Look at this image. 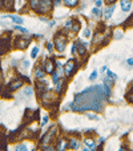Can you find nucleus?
Listing matches in <instances>:
<instances>
[{
  "mask_svg": "<svg viewBox=\"0 0 133 151\" xmlns=\"http://www.w3.org/2000/svg\"><path fill=\"white\" fill-rule=\"evenodd\" d=\"M4 6H6V8L12 9V7H14V0H4Z\"/></svg>",
  "mask_w": 133,
  "mask_h": 151,
  "instance_id": "21",
  "label": "nucleus"
},
{
  "mask_svg": "<svg viewBox=\"0 0 133 151\" xmlns=\"http://www.w3.org/2000/svg\"><path fill=\"white\" fill-rule=\"evenodd\" d=\"M96 79H97V71H93L91 75H89V80L93 82V80H96Z\"/></svg>",
  "mask_w": 133,
  "mask_h": 151,
  "instance_id": "27",
  "label": "nucleus"
},
{
  "mask_svg": "<svg viewBox=\"0 0 133 151\" xmlns=\"http://www.w3.org/2000/svg\"><path fill=\"white\" fill-rule=\"evenodd\" d=\"M107 70H108V68H107V67H105V66H104V67H101V72H105V71H107Z\"/></svg>",
  "mask_w": 133,
  "mask_h": 151,
  "instance_id": "39",
  "label": "nucleus"
},
{
  "mask_svg": "<svg viewBox=\"0 0 133 151\" xmlns=\"http://www.w3.org/2000/svg\"><path fill=\"white\" fill-rule=\"evenodd\" d=\"M115 12V4H110V6H108L107 8H105V11L102 12V16H104L105 20H109L110 17H112V15H113Z\"/></svg>",
  "mask_w": 133,
  "mask_h": 151,
  "instance_id": "8",
  "label": "nucleus"
},
{
  "mask_svg": "<svg viewBox=\"0 0 133 151\" xmlns=\"http://www.w3.org/2000/svg\"><path fill=\"white\" fill-rule=\"evenodd\" d=\"M39 4H40V0H29V6L33 11H37L39 9Z\"/></svg>",
  "mask_w": 133,
  "mask_h": 151,
  "instance_id": "18",
  "label": "nucleus"
},
{
  "mask_svg": "<svg viewBox=\"0 0 133 151\" xmlns=\"http://www.w3.org/2000/svg\"><path fill=\"white\" fill-rule=\"evenodd\" d=\"M84 145L88 150H95V148H96V142H95V139H92V138H85Z\"/></svg>",
  "mask_w": 133,
  "mask_h": 151,
  "instance_id": "10",
  "label": "nucleus"
},
{
  "mask_svg": "<svg viewBox=\"0 0 133 151\" xmlns=\"http://www.w3.org/2000/svg\"><path fill=\"white\" fill-rule=\"evenodd\" d=\"M87 116H88V119H96V120H99V119H100V118L97 116L96 114H89V112L87 114Z\"/></svg>",
  "mask_w": 133,
  "mask_h": 151,
  "instance_id": "29",
  "label": "nucleus"
},
{
  "mask_svg": "<svg viewBox=\"0 0 133 151\" xmlns=\"http://www.w3.org/2000/svg\"><path fill=\"white\" fill-rule=\"evenodd\" d=\"M76 62L75 60H69V62H67V64H65L64 67V74L65 76H71L72 74L75 72V70H76Z\"/></svg>",
  "mask_w": 133,
  "mask_h": 151,
  "instance_id": "5",
  "label": "nucleus"
},
{
  "mask_svg": "<svg viewBox=\"0 0 133 151\" xmlns=\"http://www.w3.org/2000/svg\"><path fill=\"white\" fill-rule=\"evenodd\" d=\"M71 54H72V55H76V54H77V44H76V43H73V46H72Z\"/></svg>",
  "mask_w": 133,
  "mask_h": 151,
  "instance_id": "28",
  "label": "nucleus"
},
{
  "mask_svg": "<svg viewBox=\"0 0 133 151\" xmlns=\"http://www.w3.org/2000/svg\"><path fill=\"white\" fill-rule=\"evenodd\" d=\"M115 1H116V0H105V3H107L108 6H110V4H113Z\"/></svg>",
  "mask_w": 133,
  "mask_h": 151,
  "instance_id": "38",
  "label": "nucleus"
},
{
  "mask_svg": "<svg viewBox=\"0 0 133 151\" xmlns=\"http://www.w3.org/2000/svg\"><path fill=\"white\" fill-rule=\"evenodd\" d=\"M128 100H129L130 103H133V92H130V94L128 95Z\"/></svg>",
  "mask_w": 133,
  "mask_h": 151,
  "instance_id": "36",
  "label": "nucleus"
},
{
  "mask_svg": "<svg viewBox=\"0 0 133 151\" xmlns=\"http://www.w3.org/2000/svg\"><path fill=\"white\" fill-rule=\"evenodd\" d=\"M64 1V4L67 7H69V8H73V7L77 6V3H79V0H63Z\"/></svg>",
  "mask_w": 133,
  "mask_h": 151,
  "instance_id": "17",
  "label": "nucleus"
},
{
  "mask_svg": "<svg viewBox=\"0 0 133 151\" xmlns=\"http://www.w3.org/2000/svg\"><path fill=\"white\" fill-rule=\"evenodd\" d=\"M3 17L12 20V22H14V23H16V24H21V23H23V19H21L20 16H16V15H4Z\"/></svg>",
  "mask_w": 133,
  "mask_h": 151,
  "instance_id": "12",
  "label": "nucleus"
},
{
  "mask_svg": "<svg viewBox=\"0 0 133 151\" xmlns=\"http://www.w3.org/2000/svg\"><path fill=\"white\" fill-rule=\"evenodd\" d=\"M51 9H52V0H40L37 12H40V14H47V12H49Z\"/></svg>",
  "mask_w": 133,
  "mask_h": 151,
  "instance_id": "3",
  "label": "nucleus"
},
{
  "mask_svg": "<svg viewBox=\"0 0 133 151\" xmlns=\"http://www.w3.org/2000/svg\"><path fill=\"white\" fill-rule=\"evenodd\" d=\"M107 76H108V78H110V79H113L115 82L117 80L116 74H115V72H112V71H109V70H107Z\"/></svg>",
  "mask_w": 133,
  "mask_h": 151,
  "instance_id": "22",
  "label": "nucleus"
},
{
  "mask_svg": "<svg viewBox=\"0 0 133 151\" xmlns=\"http://www.w3.org/2000/svg\"><path fill=\"white\" fill-rule=\"evenodd\" d=\"M101 99H104V98L100 92V86H96V87L87 88L83 92L77 94L71 107L76 111H88V110L100 111L102 109Z\"/></svg>",
  "mask_w": 133,
  "mask_h": 151,
  "instance_id": "1",
  "label": "nucleus"
},
{
  "mask_svg": "<svg viewBox=\"0 0 133 151\" xmlns=\"http://www.w3.org/2000/svg\"><path fill=\"white\" fill-rule=\"evenodd\" d=\"M44 68H39V67H37L36 70H35V75H36V78L37 79H43V78H44Z\"/></svg>",
  "mask_w": 133,
  "mask_h": 151,
  "instance_id": "19",
  "label": "nucleus"
},
{
  "mask_svg": "<svg viewBox=\"0 0 133 151\" xmlns=\"http://www.w3.org/2000/svg\"><path fill=\"white\" fill-rule=\"evenodd\" d=\"M43 68H44V71H46L47 74H53V71H55V63H53V60L47 59L46 62H44V64H43Z\"/></svg>",
  "mask_w": 133,
  "mask_h": 151,
  "instance_id": "7",
  "label": "nucleus"
},
{
  "mask_svg": "<svg viewBox=\"0 0 133 151\" xmlns=\"http://www.w3.org/2000/svg\"><path fill=\"white\" fill-rule=\"evenodd\" d=\"M16 148H17V150L24 151V150H27V146H26V145H17V146H16Z\"/></svg>",
  "mask_w": 133,
  "mask_h": 151,
  "instance_id": "32",
  "label": "nucleus"
},
{
  "mask_svg": "<svg viewBox=\"0 0 133 151\" xmlns=\"http://www.w3.org/2000/svg\"><path fill=\"white\" fill-rule=\"evenodd\" d=\"M27 1H29V0H27Z\"/></svg>",
  "mask_w": 133,
  "mask_h": 151,
  "instance_id": "43",
  "label": "nucleus"
},
{
  "mask_svg": "<svg viewBox=\"0 0 133 151\" xmlns=\"http://www.w3.org/2000/svg\"><path fill=\"white\" fill-rule=\"evenodd\" d=\"M55 47L59 52H63L67 47V37L64 35H56L55 37Z\"/></svg>",
  "mask_w": 133,
  "mask_h": 151,
  "instance_id": "2",
  "label": "nucleus"
},
{
  "mask_svg": "<svg viewBox=\"0 0 133 151\" xmlns=\"http://www.w3.org/2000/svg\"><path fill=\"white\" fill-rule=\"evenodd\" d=\"M55 99H56L55 94H53V92H51L49 90H47L46 92H43V94H41V100H43V103H44L46 106H49Z\"/></svg>",
  "mask_w": 133,
  "mask_h": 151,
  "instance_id": "4",
  "label": "nucleus"
},
{
  "mask_svg": "<svg viewBox=\"0 0 133 151\" xmlns=\"http://www.w3.org/2000/svg\"><path fill=\"white\" fill-rule=\"evenodd\" d=\"M84 36L85 37H91V29H89V28H85L84 29Z\"/></svg>",
  "mask_w": 133,
  "mask_h": 151,
  "instance_id": "31",
  "label": "nucleus"
},
{
  "mask_svg": "<svg viewBox=\"0 0 133 151\" xmlns=\"http://www.w3.org/2000/svg\"><path fill=\"white\" fill-rule=\"evenodd\" d=\"M3 1H4V0H0V8H1V4H3Z\"/></svg>",
  "mask_w": 133,
  "mask_h": 151,
  "instance_id": "40",
  "label": "nucleus"
},
{
  "mask_svg": "<svg viewBox=\"0 0 133 151\" xmlns=\"http://www.w3.org/2000/svg\"><path fill=\"white\" fill-rule=\"evenodd\" d=\"M55 84H56V91H57V92H60V91H61V88H63V80L60 79L59 82H57V83H55Z\"/></svg>",
  "mask_w": 133,
  "mask_h": 151,
  "instance_id": "24",
  "label": "nucleus"
},
{
  "mask_svg": "<svg viewBox=\"0 0 133 151\" xmlns=\"http://www.w3.org/2000/svg\"><path fill=\"white\" fill-rule=\"evenodd\" d=\"M37 54H39V47H33V50H32V52H31V58L32 59L37 58Z\"/></svg>",
  "mask_w": 133,
  "mask_h": 151,
  "instance_id": "23",
  "label": "nucleus"
},
{
  "mask_svg": "<svg viewBox=\"0 0 133 151\" xmlns=\"http://www.w3.org/2000/svg\"><path fill=\"white\" fill-rule=\"evenodd\" d=\"M55 132H56V128H52V130H49V131L48 132H47V134L46 135H44V138H43V140H41V147H48V146H47V145H48V143L49 142H51V139H52V138H53V135H55Z\"/></svg>",
  "mask_w": 133,
  "mask_h": 151,
  "instance_id": "6",
  "label": "nucleus"
},
{
  "mask_svg": "<svg viewBox=\"0 0 133 151\" xmlns=\"http://www.w3.org/2000/svg\"><path fill=\"white\" fill-rule=\"evenodd\" d=\"M52 48H53V44H52V43H47V50H48L49 52L52 51Z\"/></svg>",
  "mask_w": 133,
  "mask_h": 151,
  "instance_id": "33",
  "label": "nucleus"
},
{
  "mask_svg": "<svg viewBox=\"0 0 133 151\" xmlns=\"http://www.w3.org/2000/svg\"><path fill=\"white\" fill-rule=\"evenodd\" d=\"M77 44V48H79V51H77V54L80 55V56H83V55H85V43L84 42H76Z\"/></svg>",
  "mask_w": 133,
  "mask_h": 151,
  "instance_id": "15",
  "label": "nucleus"
},
{
  "mask_svg": "<svg viewBox=\"0 0 133 151\" xmlns=\"http://www.w3.org/2000/svg\"><path fill=\"white\" fill-rule=\"evenodd\" d=\"M68 147V143L65 142V139H59L56 145V150H64V148Z\"/></svg>",
  "mask_w": 133,
  "mask_h": 151,
  "instance_id": "16",
  "label": "nucleus"
},
{
  "mask_svg": "<svg viewBox=\"0 0 133 151\" xmlns=\"http://www.w3.org/2000/svg\"><path fill=\"white\" fill-rule=\"evenodd\" d=\"M68 147L72 148V150H77L80 147V142L76 139V138H71L68 142Z\"/></svg>",
  "mask_w": 133,
  "mask_h": 151,
  "instance_id": "13",
  "label": "nucleus"
},
{
  "mask_svg": "<svg viewBox=\"0 0 133 151\" xmlns=\"http://www.w3.org/2000/svg\"><path fill=\"white\" fill-rule=\"evenodd\" d=\"M92 15H95L96 17H100V16H102V12L99 7H95V8L92 9Z\"/></svg>",
  "mask_w": 133,
  "mask_h": 151,
  "instance_id": "20",
  "label": "nucleus"
},
{
  "mask_svg": "<svg viewBox=\"0 0 133 151\" xmlns=\"http://www.w3.org/2000/svg\"><path fill=\"white\" fill-rule=\"evenodd\" d=\"M21 86H23V82H21V80H19V79L14 80L12 83H9V91H15V90L20 88Z\"/></svg>",
  "mask_w": 133,
  "mask_h": 151,
  "instance_id": "11",
  "label": "nucleus"
},
{
  "mask_svg": "<svg viewBox=\"0 0 133 151\" xmlns=\"http://www.w3.org/2000/svg\"><path fill=\"white\" fill-rule=\"evenodd\" d=\"M60 3V0H56V4H59Z\"/></svg>",
  "mask_w": 133,
  "mask_h": 151,
  "instance_id": "42",
  "label": "nucleus"
},
{
  "mask_svg": "<svg viewBox=\"0 0 133 151\" xmlns=\"http://www.w3.org/2000/svg\"><path fill=\"white\" fill-rule=\"evenodd\" d=\"M0 86H1V75H0Z\"/></svg>",
  "mask_w": 133,
  "mask_h": 151,
  "instance_id": "41",
  "label": "nucleus"
},
{
  "mask_svg": "<svg viewBox=\"0 0 133 151\" xmlns=\"http://www.w3.org/2000/svg\"><path fill=\"white\" fill-rule=\"evenodd\" d=\"M16 46L19 47V48H26L27 46H28V43H29V40L28 39H21V37H19V39L16 40Z\"/></svg>",
  "mask_w": 133,
  "mask_h": 151,
  "instance_id": "14",
  "label": "nucleus"
},
{
  "mask_svg": "<svg viewBox=\"0 0 133 151\" xmlns=\"http://www.w3.org/2000/svg\"><path fill=\"white\" fill-rule=\"evenodd\" d=\"M116 32H117V34L115 35V37H116V39H120V37L122 36V32L121 31H116Z\"/></svg>",
  "mask_w": 133,
  "mask_h": 151,
  "instance_id": "34",
  "label": "nucleus"
},
{
  "mask_svg": "<svg viewBox=\"0 0 133 151\" xmlns=\"http://www.w3.org/2000/svg\"><path fill=\"white\" fill-rule=\"evenodd\" d=\"M48 115H44V116H43V119H41V123H40V126H46L47 123H48Z\"/></svg>",
  "mask_w": 133,
  "mask_h": 151,
  "instance_id": "26",
  "label": "nucleus"
},
{
  "mask_svg": "<svg viewBox=\"0 0 133 151\" xmlns=\"http://www.w3.org/2000/svg\"><path fill=\"white\" fill-rule=\"evenodd\" d=\"M127 64H129V66H132V67H133V58H130V59H128V60H127Z\"/></svg>",
  "mask_w": 133,
  "mask_h": 151,
  "instance_id": "37",
  "label": "nucleus"
},
{
  "mask_svg": "<svg viewBox=\"0 0 133 151\" xmlns=\"http://www.w3.org/2000/svg\"><path fill=\"white\" fill-rule=\"evenodd\" d=\"M15 29L16 31H19V32H21V34H28V29H26V28H23V27H15Z\"/></svg>",
  "mask_w": 133,
  "mask_h": 151,
  "instance_id": "25",
  "label": "nucleus"
},
{
  "mask_svg": "<svg viewBox=\"0 0 133 151\" xmlns=\"http://www.w3.org/2000/svg\"><path fill=\"white\" fill-rule=\"evenodd\" d=\"M120 7H121V11L129 12L132 8V1L130 0H120Z\"/></svg>",
  "mask_w": 133,
  "mask_h": 151,
  "instance_id": "9",
  "label": "nucleus"
},
{
  "mask_svg": "<svg viewBox=\"0 0 133 151\" xmlns=\"http://www.w3.org/2000/svg\"><path fill=\"white\" fill-rule=\"evenodd\" d=\"M95 3H96V7H101V4H102V0H95Z\"/></svg>",
  "mask_w": 133,
  "mask_h": 151,
  "instance_id": "35",
  "label": "nucleus"
},
{
  "mask_svg": "<svg viewBox=\"0 0 133 151\" xmlns=\"http://www.w3.org/2000/svg\"><path fill=\"white\" fill-rule=\"evenodd\" d=\"M24 94H26V95H29V96H31V95L33 94V90H32L31 87H27V88L24 90Z\"/></svg>",
  "mask_w": 133,
  "mask_h": 151,
  "instance_id": "30",
  "label": "nucleus"
}]
</instances>
